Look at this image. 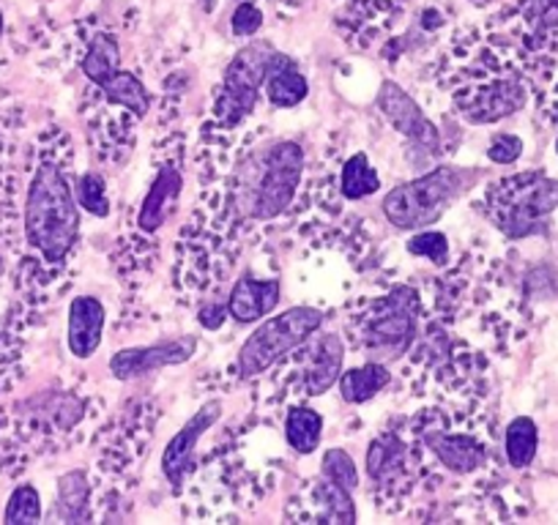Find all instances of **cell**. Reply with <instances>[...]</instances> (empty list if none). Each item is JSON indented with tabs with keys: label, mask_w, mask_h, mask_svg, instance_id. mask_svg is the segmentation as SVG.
<instances>
[{
	"label": "cell",
	"mask_w": 558,
	"mask_h": 525,
	"mask_svg": "<svg viewBox=\"0 0 558 525\" xmlns=\"http://www.w3.org/2000/svg\"><path fill=\"white\" fill-rule=\"evenodd\" d=\"M304 175V148L293 141H274L260 151L246 154L233 173L230 219L233 222H271L296 200Z\"/></svg>",
	"instance_id": "1"
},
{
	"label": "cell",
	"mask_w": 558,
	"mask_h": 525,
	"mask_svg": "<svg viewBox=\"0 0 558 525\" xmlns=\"http://www.w3.org/2000/svg\"><path fill=\"white\" fill-rule=\"evenodd\" d=\"M25 241L47 266H63L80 241V203L66 168L41 157L25 197Z\"/></svg>",
	"instance_id": "2"
},
{
	"label": "cell",
	"mask_w": 558,
	"mask_h": 525,
	"mask_svg": "<svg viewBox=\"0 0 558 525\" xmlns=\"http://www.w3.org/2000/svg\"><path fill=\"white\" fill-rule=\"evenodd\" d=\"M534 77L518 45L487 47L480 66L471 69L463 88L454 90V110L471 126L504 121L529 105Z\"/></svg>",
	"instance_id": "3"
},
{
	"label": "cell",
	"mask_w": 558,
	"mask_h": 525,
	"mask_svg": "<svg viewBox=\"0 0 558 525\" xmlns=\"http://www.w3.org/2000/svg\"><path fill=\"white\" fill-rule=\"evenodd\" d=\"M558 208V181L536 170L507 175L485 192V211L509 241H523L545 230Z\"/></svg>",
	"instance_id": "4"
},
{
	"label": "cell",
	"mask_w": 558,
	"mask_h": 525,
	"mask_svg": "<svg viewBox=\"0 0 558 525\" xmlns=\"http://www.w3.org/2000/svg\"><path fill=\"white\" fill-rule=\"evenodd\" d=\"M474 173L460 168H438L433 173L397 184L384 197V217L400 230H422L441 219V213L465 195Z\"/></svg>",
	"instance_id": "5"
},
{
	"label": "cell",
	"mask_w": 558,
	"mask_h": 525,
	"mask_svg": "<svg viewBox=\"0 0 558 525\" xmlns=\"http://www.w3.org/2000/svg\"><path fill=\"white\" fill-rule=\"evenodd\" d=\"M324 326V313L315 307H291L257 326L241 345L235 369L241 380H250L291 356L296 347L313 340Z\"/></svg>",
	"instance_id": "6"
},
{
	"label": "cell",
	"mask_w": 558,
	"mask_h": 525,
	"mask_svg": "<svg viewBox=\"0 0 558 525\" xmlns=\"http://www.w3.org/2000/svg\"><path fill=\"white\" fill-rule=\"evenodd\" d=\"M416 320L418 302L411 288H395L386 296L373 298L359 318L364 351L373 356V362L400 358L402 353L411 351Z\"/></svg>",
	"instance_id": "7"
},
{
	"label": "cell",
	"mask_w": 558,
	"mask_h": 525,
	"mask_svg": "<svg viewBox=\"0 0 558 525\" xmlns=\"http://www.w3.org/2000/svg\"><path fill=\"white\" fill-rule=\"evenodd\" d=\"M274 52L277 50L268 41H255V45H246L244 50L235 52L233 61L228 63L217 101H214V115L225 132H233L235 126H241V121L250 118L257 107Z\"/></svg>",
	"instance_id": "8"
},
{
	"label": "cell",
	"mask_w": 558,
	"mask_h": 525,
	"mask_svg": "<svg viewBox=\"0 0 558 525\" xmlns=\"http://www.w3.org/2000/svg\"><path fill=\"white\" fill-rule=\"evenodd\" d=\"M520 52L531 72L558 63V0H523L520 9Z\"/></svg>",
	"instance_id": "9"
},
{
	"label": "cell",
	"mask_w": 558,
	"mask_h": 525,
	"mask_svg": "<svg viewBox=\"0 0 558 525\" xmlns=\"http://www.w3.org/2000/svg\"><path fill=\"white\" fill-rule=\"evenodd\" d=\"M378 110L384 112L386 121L395 126V132H400L405 141H411L413 146L425 148L427 154L438 157L441 154V135H438L436 123L425 115V110L405 94V88H400L397 83L386 80L378 90Z\"/></svg>",
	"instance_id": "10"
},
{
	"label": "cell",
	"mask_w": 558,
	"mask_h": 525,
	"mask_svg": "<svg viewBox=\"0 0 558 525\" xmlns=\"http://www.w3.org/2000/svg\"><path fill=\"white\" fill-rule=\"evenodd\" d=\"M219 416H222V403H219V400H208V403H203L201 408L195 411V416L186 419V425L170 438L168 449H165L162 454V474L165 479L173 485V490H181V487L186 485L192 468H195L197 443H201V438L217 425Z\"/></svg>",
	"instance_id": "11"
},
{
	"label": "cell",
	"mask_w": 558,
	"mask_h": 525,
	"mask_svg": "<svg viewBox=\"0 0 558 525\" xmlns=\"http://www.w3.org/2000/svg\"><path fill=\"white\" fill-rule=\"evenodd\" d=\"M181 192H184V170H181V162L175 157L165 159L157 168V175H154L146 197L140 203L137 217H134V228H137L140 239H154L165 228L170 213L179 206Z\"/></svg>",
	"instance_id": "12"
},
{
	"label": "cell",
	"mask_w": 558,
	"mask_h": 525,
	"mask_svg": "<svg viewBox=\"0 0 558 525\" xmlns=\"http://www.w3.org/2000/svg\"><path fill=\"white\" fill-rule=\"evenodd\" d=\"M197 351V337L184 334L173 337V340H162L157 345H143V347H126V351H118L110 358V373L118 380H134L143 378L148 373H157V369L175 367V364H184L195 356Z\"/></svg>",
	"instance_id": "13"
},
{
	"label": "cell",
	"mask_w": 558,
	"mask_h": 525,
	"mask_svg": "<svg viewBox=\"0 0 558 525\" xmlns=\"http://www.w3.org/2000/svg\"><path fill=\"white\" fill-rule=\"evenodd\" d=\"M342 362H345V345L337 334L315 337L304 342L302 351V389L307 398H320L340 380Z\"/></svg>",
	"instance_id": "14"
},
{
	"label": "cell",
	"mask_w": 558,
	"mask_h": 525,
	"mask_svg": "<svg viewBox=\"0 0 558 525\" xmlns=\"http://www.w3.org/2000/svg\"><path fill=\"white\" fill-rule=\"evenodd\" d=\"M422 441L433 452V457L447 471L458 476H471L485 468L487 447L476 432H452V430H427Z\"/></svg>",
	"instance_id": "15"
},
{
	"label": "cell",
	"mask_w": 558,
	"mask_h": 525,
	"mask_svg": "<svg viewBox=\"0 0 558 525\" xmlns=\"http://www.w3.org/2000/svg\"><path fill=\"white\" fill-rule=\"evenodd\" d=\"M367 476L375 490L395 492L411 476V447L397 436H378L367 449Z\"/></svg>",
	"instance_id": "16"
},
{
	"label": "cell",
	"mask_w": 558,
	"mask_h": 525,
	"mask_svg": "<svg viewBox=\"0 0 558 525\" xmlns=\"http://www.w3.org/2000/svg\"><path fill=\"white\" fill-rule=\"evenodd\" d=\"M282 296L279 280H255V277H241L228 296V315L241 326L257 323L274 313Z\"/></svg>",
	"instance_id": "17"
},
{
	"label": "cell",
	"mask_w": 558,
	"mask_h": 525,
	"mask_svg": "<svg viewBox=\"0 0 558 525\" xmlns=\"http://www.w3.org/2000/svg\"><path fill=\"white\" fill-rule=\"evenodd\" d=\"M105 304L96 296L74 298L69 307V351L77 358H90L105 340Z\"/></svg>",
	"instance_id": "18"
},
{
	"label": "cell",
	"mask_w": 558,
	"mask_h": 525,
	"mask_svg": "<svg viewBox=\"0 0 558 525\" xmlns=\"http://www.w3.org/2000/svg\"><path fill=\"white\" fill-rule=\"evenodd\" d=\"M263 88H266L271 107H277V110H291V107L302 105L310 94V83L302 69L296 66L293 58L282 56V52H274Z\"/></svg>",
	"instance_id": "19"
},
{
	"label": "cell",
	"mask_w": 558,
	"mask_h": 525,
	"mask_svg": "<svg viewBox=\"0 0 558 525\" xmlns=\"http://www.w3.org/2000/svg\"><path fill=\"white\" fill-rule=\"evenodd\" d=\"M391 373L384 362H367L340 375V398L348 405H362L389 386Z\"/></svg>",
	"instance_id": "20"
},
{
	"label": "cell",
	"mask_w": 558,
	"mask_h": 525,
	"mask_svg": "<svg viewBox=\"0 0 558 525\" xmlns=\"http://www.w3.org/2000/svg\"><path fill=\"white\" fill-rule=\"evenodd\" d=\"M80 69L88 77V83L94 88H99L105 80H110L112 74L121 72V45L112 34H96L94 39L85 47V56L80 61Z\"/></svg>",
	"instance_id": "21"
},
{
	"label": "cell",
	"mask_w": 558,
	"mask_h": 525,
	"mask_svg": "<svg viewBox=\"0 0 558 525\" xmlns=\"http://www.w3.org/2000/svg\"><path fill=\"white\" fill-rule=\"evenodd\" d=\"M310 496H313V503L318 506V512H315L313 517L318 520V523H337V525L356 523V506H353V498H351L353 492L342 490L340 485L329 481L326 476L320 481H315Z\"/></svg>",
	"instance_id": "22"
},
{
	"label": "cell",
	"mask_w": 558,
	"mask_h": 525,
	"mask_svg": "<svg viewBox=\"0 0 558 525\" xmlns=\"http://www.w3.org/2000/svg\"><path fill=\"white\" fill-rule=\"evenodd\" d=\"M324 436V416L307 405H296L286 416V441L296 454H313Z\"/></svg>",
	"instance_id": "23"
},
{
	"label": "cell",
	"mask_w": 558,
	"mask_h": 525,
	"mask_svg": "<svg viewBox=\"0 0 558 525\" xmlns=\"http://www.w3.org/2000/svg\"><path fill=\"white\" fill-rule=\"evenodd\" d=\"M539 449V430H536L534 419L529 416H518L509 422L507 432H504V452L512 468H529Z\"/></svg>",
	"instance_id": "24"
},
{
	"label": "cell",
	"mask_w": 558,
	"mask_h": 525,
	"mask_svg": "<svg viewBox=\"0 0 558 525\" xmlns=\"http://www.w3.org/2000/svg\"><path fill=\"white\" fill-rule=\"evenodd\" d=\"M380 190V175L373 168L367 154H353L340 170V195L345 200H362V197L375 195Z\"/></svg>",
	"instance_id": "25"
},
{
	"label": "cell",
	"mask_w": 558,
	"mask_h": 525,
	"mask_svg": "<svg viewBox=\"0 0 558 525\" xmlns=\"http://www.w3.org/2000/svg\"><path fill=\"white\" fill-rule=\"evenodd\" d=\"M88 501H90V485L88 476L83 471H69L58 481V512H63V517L80 523V520H88Z\"/></svg>",
	"instance_id": "26"
},
{
	"label": "cell",
	"mask_w": 558,
	"mask_h": 525,
	"mask_svg": "<svg viewBox=\"0 0 558 525\" xmlns=\"http://www.w3.org/2000/svg\"><path fill=\"white\" fill-rule=\"evenodd\" d=\"M77 203L90 217H110V197H107V181L99 173H85L77 181Z\"/></svg>",
	"instance_id": "27"
},
{
	"label": "cell",
	"mask_w": 558,
	"mask_h": 525,
	"mask_svg": "<svg viewBox=\"0 0 558 525\" xmlns=\"http://www.w3.org/2000/svg\"><path fill=\"white\" fill-rule=\"evenodd\" d=\"M3 520L9 525L14 523H39L41 520V496L34 485H20L17 490L9 496L7 512Z\"/></svg>",
	"instance_id": "28"
},
{
	"label": "cell",
	"mask_w": 558,
	"mask_h": 525,
	"mask_svg": "<svg viewBox=\"0 0 558 525\" xmlns=\"http://www.w3.org/2000/svg\"><path fill=\"white\" fill-rule=\"evenodd\" d=\"M320 476H326L329 481L340 485L342 490L353 492L359 487V471L356 463L351 460V454L345 449H329L324 454V463H320Z\"/></svg>",
	"instance_id": "29"
},
{
	"label": "cell",
	"mask_w": 558,
	"mask_h": 525,
	"mask_svg": "<svg viewBox=\"0 0 558 525\" xmlns=\"http://www.w3.org/2000/svg\"><path fill=\"white\" fill-rule=\"evenodd\" d=\"M408 252L416 257H427V260L444 266V262L449 260V241L447 235L436 233V230H422V233H416L411 241H408Z\"/></svg>",
	"instance_id": "30"
},
{
	"label": "cell",
	"mask_w": 558,
	"mask_h": 525,
	"mask_svg": "<svg viewBox=\"0 0 558 525\" xmlns=\"http://www.w3.org/2000/svg\"><path fill=\"white\" fill-rule=\"evenodd\" d=\"M263 25V12L257 9V3L252 0H241L239 7H235L233 17H230V28H233L235 36H252L257 34Z\"/></svg>",
	"instance_id": "31"
},
{
	"label": "cell",
	"mask_w": 558,
	"mask_h": 525,
	"mask_svg": "<svg viewBox=\"0 0 558 525\" xmlns=\"http://www.w3.org/2000/svg\"><path fill=\"white\" fill-rule=\"evenodd\" d=\"M520 154H523V141L518 135H507V132L493 137L490 146H487V159L496 164H514Z\"/></svg>",
	"instance_id": "32"
},
{
	"label": "cell",
	"mask_w": 558,
	"mask_h": 525,
	"mask_svg": "<svg viewBox=\"0 0 558 525\" xmlns=\"http://www.w3.org/2000/svg\"><path fill=\"white\" fill-rule=\"evenodd\" d=\"M228 318V304H208V307H201V313H197V320H201L203 329H222V323Z\"/></svg>",
	"instance_id": "33"
},
{
	"label": "cell",
	"mask_w": 558,
	"mask_h": 525,
	"mask_svg": "<svg viewBox=\"0 0 558 525\" xmlns=\"http://www.w3.org/2000/svg\"><path fill=\"white\" fill-rule=\"evenodd\" d=\"M545 115H547V121L556 123V126H558V69H556V74H553V83L547 85Z\"/></svg>",
	"instance_id": "34"
},
{
	"label": "cell",
	"mask_w": 558,
	"mask_h": 525,
	"mask_svg": "<svg viewBox=\"0 0 558 525\" xmlns=\"http://www.w3.org/2000/svg\"><path fill=\"white\" fill-rule=\"evenodd\" d=\"M0 36H3V14H0Z\"/></svg>",
	"instance_id": "35"
},
{
	"label": "cell",
	"mask_w": 558,
	"mask_h": 525,
	"mask_svg": "<svg viewBox=\"0 0 558 525\" xmlns=\"http://www.w3.org/2000/svg\"><path fill=\"white\" fill-rule=\"evenodd\" d=\"M556 154H558V137H556Z\"/></svg>",
	"instance_id": "36"
}]
</instances>
